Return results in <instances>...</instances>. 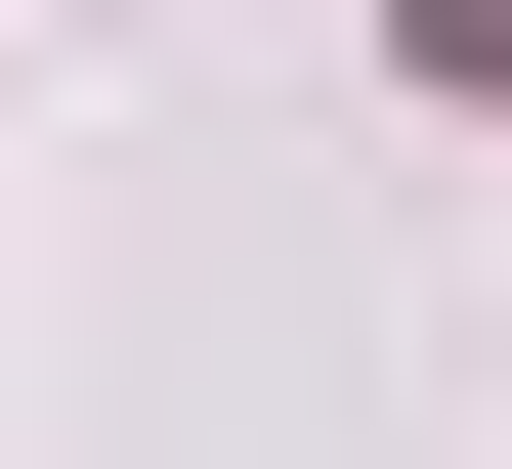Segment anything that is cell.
Segmentation results:
<instances>
[{"mask_svg":"<svg viewBox=\"0 0 512 469\" xmlns=\"http://www.w3.org/2000/svg\"><path fill=\"white\" fill-rule=\"evenodd\" d=\"M427 43H470V86H512V0H427Z\"/></svg>","mask_w":512,"mask_h":469,"instance_id":"1","label":"cell"}]
</instances>
